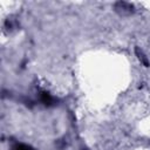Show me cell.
<instances>
[{
	"label": "cell",
	"instance_id": "cell-1",
	"mask_svg": "<svg viewBox=\"0 0 150 150\" xmlns=\"http://www.w3.org/2000/svg\"><path fill=\"white\" fill-rule=\"evenodd\" d=\"M40 97H41L42 103H45V104H47V105H49V104L53 103V97H52L48 93H46V91H42V93L40 94Z\"/></svg>",
	"mask_w": 150,
	"mask_h": 150
},
{
	"label": "cell",
	"instance_id": "cell-2",
	"mask_svg": "<svg viewBox=\"0 0 150 150\" xmlns=\"http://www.w3.org/2000/svg\"><path fill=\"white\" fill-rule=\"evenodd\" d=\"M13 150H34L32 146H29V145H26V144H16L14 148H13Z\"/></svg>",
	"mask_w": 150,
	"mask_h": 150
}]
</instances>
